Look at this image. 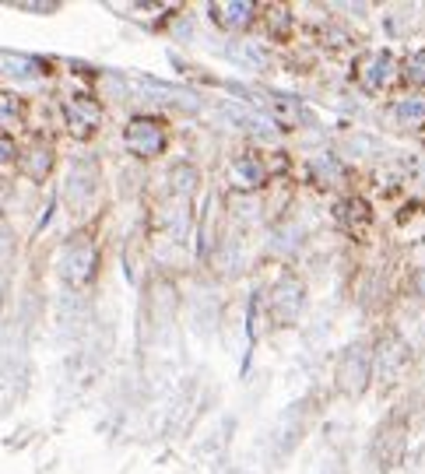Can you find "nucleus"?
<instances>
[{
    "mask_svg": "<svg viewBox=\"0 0 425 474\" xmlns=\"http://www.w3.org/2000/svg\"><path fill=\"white\" fill-rule=\"evenodd\" d=\"M398 116L404 123H422L425 120V103L422 99H408V103L398 105Z\"/></svg>",
    "mask_w": 425,
    "mask_h": 474,
    "instance_id": "nucleus-1",
    "label": "nucleus"
},
{
    "mask_svg": "<svg viewBox=\"0 0 425 474\" xmlns=\"http://www.w3.org/2000/svg\"><path fill=\"white\" fill-rule=\"evenodd\" d=\"M394 74V60L383 53V56H376V64H372V74H370V84H387Z\"/></svg>",
    "mask_w": 425,
    "mask_h": 474,
    "instance_id": "nucleus-2",
    "label": "nucleus"
},
{
    "mask_svg": "<svg viewBox=\"0 0 425 474\" xmlns=\"http://www.w3.org/2000/svg\"><path fill=\"white\" fill-rule=\"evenodd\" d=\"M15 253V236H11V229L0 222V261H7Z\"/></svg>",
    "mask_w": 425,
    "mask_h": 474,
    "instance_id": "nucleus-3",
    "label": "nucleus"
},
{
    "mask_svg": "<svg viewBox=\"0 0 425 474\" xmlns=\"http://www.w3.org/2000/svg\"><path fill=\"white\" fill-rule=\"evenodd\" d=\"M408 78H411V81H425V53H419V56H415V64L408 67Z\"/></svg>",
    "mask_w": 425,
    "mask_h": 474,
    "instance_id": "nucleus-4",
    "label": "nucleus"
},
{
    "mask_svg": "<svg viewBox=\"0 0 425 474\" xmlns=\"http://www.w3.org/2000/svg\"><path fill=\"white\" fill-rule=\"evenodd\" d=\"M422 291H425V274H422Z\"/></svg>",
    "mask_w": 425,
    "mask_h": 474,
    "instance_id": "nucleus-5",
    "label": "nucleus"
},
{
    "mask_svg": "<svg viewBox=\"0 0 425 474\" xmlns=\"http://www.w3.org/2000/svg\"><path fill=\"white\" fill-rule=\"evenodd\" d=\"M0 291H4V281H0Z\"/></svg>",
    "mask_w": 425,
    "mask_h": 474,
    "instance_id": "nucleus-6",
    "label": "nucleus"
}]
</instances>
